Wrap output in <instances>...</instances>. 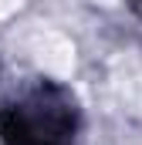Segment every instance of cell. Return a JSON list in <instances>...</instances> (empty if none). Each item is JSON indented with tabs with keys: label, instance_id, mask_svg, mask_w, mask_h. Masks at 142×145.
Masks as SVG:
<instances>
[{
	"label": "cell",
	"instance_id": "2",
	"mask_svg": "<svg viewBox=\"0 0 142 145\" xmlns=\"http://www.w3.org/2000/svg\"><path fill=\"white\" fill-rule=\"evenodd\" d=\"M112 88L129 111H142V57L118 54L112 61Z\"/></svg>",
	"mask_w": 142,
	"mask_h": 145
},
{
	"label": "cell",
	"instance_id": "3",
	"mask_svg": "<svg viewBox=\"0 0 142 145\" xmlns=\"http://www.w3.org/2000/svg\"><path fill=\"white\" fill-rule=\"evenodd\" d=\"M17 10H20V3H0V17H10Z\"/></svg>",
	"mask_w": 142,
	"mask_h": 145
},
{
	"label": "cell",
	"instance_id": "1",
	"mask_svg": "<svg viewBox=\"0 0 142 145\" xmlns=\"http://www.w3.org/2000/svg\"><path fill=\"white\" fill-rule=\"evenodd\" d=\"M31 54H34V61L47 74L68 78V74L74 71V44H71V37H64L61 31L41 27V31L31 37Z\"/></svg>",
	"mask_w": 142,
	"mask_h": 145
}]
</instances>
